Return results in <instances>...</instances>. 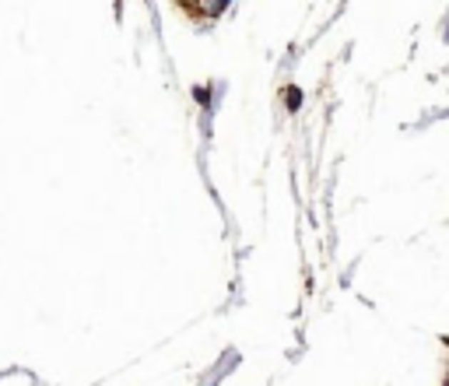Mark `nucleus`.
I'll return each instance as SVG.
<instances>
[{
  "label": "nucleus",
  "mask_w": 449,
  "mask_h": 386,
  "mask_svg": "<svg viewBox=\"0 0 449 386\" xmlns=\"http://www.w3.org/2000/svg\"><path fill=\"white\" fill-rule=\"evenodd\" d=\"M190 18H201V21H207V18H214V14H221L225 11V4L228 0H176Z\"/></svg>",
  "instance_id": "1"
}]
</instances>
